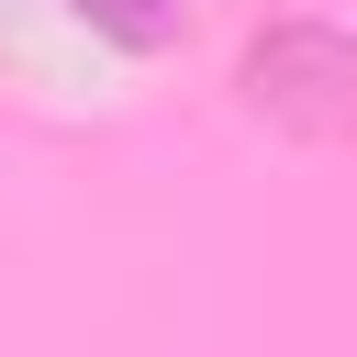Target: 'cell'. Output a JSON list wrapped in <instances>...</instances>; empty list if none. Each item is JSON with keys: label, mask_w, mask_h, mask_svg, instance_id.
<instances>
[{"label": "cell", "mask_w": 357, "mask_h": 357, "mask_svg": "<svg viewBox=\"0 0 357 357\" xmlns=\"http://www.w3.org/2000/svg\"><path fill=\"white\" fill-rule=\"evenodd\" d=\"M245 112L279 123V134H312V145L357 134V33H335V22H268L245 45Z\"/></svg>", "instance_id": "cell-1"}, {"label": "cell", "mask_w": 357, "mask_h": 357, "mask_svg": "<svg viewBox=\"0 0 357 357\" xmlns=\"http://www.w3.org/2000/svg\"><path fill=\"white\" fill-rule=\"evenodd\" d=\"M78 11H89L100 33H123V45H167V33H178L167 0H78Z\"/></svg>", "instance_id": "cell-2"}]
</instances>
